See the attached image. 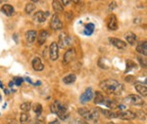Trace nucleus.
Here are the masks:
<instances>
[{"mask_svg":"<svg viewBox=\"0 0 147 124\" xmlns=\"http://www.w3.org/2000/svg\"><path fill=\"white\" fill-rule=\"evenodd\" d=\"M102 91H104L107 94L110 95H116L119 96L124 92V86L123 84H121L119 81L115 79H105L101 81L99 84Z\"/></svg>","mask_w":147,"mask_h":124,"instance_id":"nucleus-1","label":"nucleus"},{"mask_svg":"<svg viewBox=\"0 0 147 124\" xmlns=\"http://www.w3.org/2000/svg\"><path fill=\"white\" fill-rule=\"evenodd\" d=\"M78 113L80 115V117H82L84 120L87 121V122H96L99 119V113L97 109L80 108L78 109Z\"/></svg>","mask_w":147,"mask_h":124,"instance_id":"nucleus-2","label":"nucleus"},{"mask_svg":"<svg viewBox=\"0 0 147 124\" xmlns=\"http://www.w3.org/2000/svg\"><path fill=\"white\" fill-rule=\"evenodd\" d=\"M125 103L129 105H131V106H138V107H141L144 105V100L142 99L140 96L138 95H136V94H130L129 96H127L125 98Z\"/></svg>","mask_w":147,"mask_h":124,"instance_id":"nucleus-3","label":"nucleus"},{"mask_svg":"<svg viewBox=\"0 0 147 124\" xmlns=\"http://www.w3.org/2000/svg\"><path fill=\"white\" fill-rule=\"evenodd\" d=\"M57 44H58V47L64 49L65 47L71 46V44H72V39H71L70 35H69L67 32H63L60 35H59L58 43Z\"/></svg>","mask_w":147,"mask_h":124,"instance_id":"nucleus-4","label":"nucleus"},{"mask_svg":"<svg viewBox=\"0 0 147 124\" xmlns=\"http://www.w3.org/2000/svg\"><path fill=\"white\" fill-rule=\"evenodd\" d=\"M50 27L53 30H61L63 28V23L62 21H61L60 17L57 13L54 14L51 18L50 21Z\"/></svg>","mask_w":147,"mask_h":124,"instance_id":"nucleus-5","label":"nucleus"},{"mask_svg":"<svg viewBox=\"0 0 147 124\" xmlns=\"http://www.w3.org/2000/svg\"><path fill=\"white\" fill-rule=\"evenodd\" d=\"M93 90H92L91 87H88L85 91L80 95V102L82 104H87L88 102H90L92 99H93Z\"/></svg>","mask_w":147,"mask_h":124,"instance_id":"nucleus-6","label":"nucleus"},{"mask_svg":"<svg viewBox=\"0 0 147 124\" xmlns=\"http://www.w3.org/2000/svg\"><path fill=\"white\" fill-rule=\"evenodd\" d=\"M106 25L109 30H117L118 29V20L117 17L114 14H110L106 19Z\"/></svg>","mask_w":147,"mask_h":124,"instance_id":"nucleus-7","label":"nucleus"},{"mask_svg":"<svg viewBox=\"0 0 147 124\" xmlns=\"http://www.w3.org/2000/svg\"><path fill=\"white\" fill-rule=\"evenodd\" d=\"M77 57V51L75 48H70L67 50V52L64 55V59H63V64L64 65H68L71 62H73L74 60Z\"/></svg>","mask_w":147,"mask_h":124,"instance_id":"nucleus-8","label":"nucleus"},{"mask_svg":"<svg viewBox=\"0 0 147 124\" xmlns=\"http://www.w3.org/2000/svg\"><path fill=\"white\" fill-rule=\"evenodd\" d=\"M117 118L123 119V120H132V119H136V115L134 113V111H123L117 113Z\"/></svg>","mask_w":147,"mask_h":124,"instance_id":"nucleus-9","label":"nucleus"},{"mask_svg":"<svg viewBox=\"0 0 147 124\" xmlns=\"http://www.w3.org/2000/svg\"><path fill=\"white\" fill-rule=\"evenodd\" d=\"M49 57L52 61H57L59 58V47L57 42H52L49 47Z\"/></svg>","mask_w":147,"mask_h":124,"instance_id":"nucleus-10","label":"nucleus"},{"mask_svg":"<svg viewBox=\"0 0 147 124\" xmlns=\"http://www.w3.org/2000/svg\"><path fill=\"white\" fill-rule=\"evenodd\" d=\"M109 42L113 45L114 47L121 50H124L127 47V44L125 43V41H123L122 39H119V38L116 37H109Z\"/></svg>","mask_w":147,"mask_h":124,"instance_id":"nucleus-11","label":"nucleus"},{"mask_svg":"<svg viewBox=\"0 0 147 124\" xmlns=\"http://www.w3.org/2000/svg\"><path fill=\"white\" fill-rule=\"evenodd\" d=\"M49 16V12H43V11H37L34 15V21L36 23H44L46 21L47 17Z\"/></svg>","mask_w":147,"mask_h":124,"instance_id":"nucleus-12","label":"nucleus"},{"mask_svg":"<svg viewBox=\"0 0 147 124\" xmlns=\"http://www.w3.org/2000/svg\"><path fill=\"white\" fill-rule=\"evenodd\" d=\"M48 37H49V32H47L46 29L40 30L39 33L36 36L37 43H38V45H43L44 43H45V41L47 40V38Z\"/></svg>","mask_w":147,"mask_h":124,"instance_id":"nucleus-13","label":"nucleus"},{"mask_svg":"<svg viewBox=\"0 0 147 124\" xmlns=\"http://www.w3.org/2000/svg\"><path fill=\"white\" fill-rule=\"evenodd\" d=\"M32 66L34 70H35V71H42L44 70V65L41 62V59L37 58V57H35V58L32 59Z\"/></svg>","mask_w":147,"mask_h":124,"instance_id":"nucleus-14","label":"nucleus"},{"mask_svg":"<svg viewBox=\"0 0 147 124\" xmlns=\"http://www.w3.org/2000/svg\"><path fill=\"white\" fill-rule=\"evenodd\" d=\"M1 11L7 17H11L15 14V9H14V7L11 4H4V5H2Z\"/></svg>","mask_w":147,"mask_h":124,"instance_id":"nucleus-15","label":"nucleus"},{"mask_svg":"<svg viewBox=\"0 0 147 124\" xmlns=\"http://www.w3.org/2000/svg\"><path fill=\"white\" fill-rule=\"evenodd\" d=\"M125 39L127 40V42L129 45H134L137 40V37L136 35V33H134L131 32H127L125 33ZM127 42H125V43H127Z\"/></svg>","mask_w":147,"mask_h":124,"instance_id":"nucleus-16","label":"nucleus"},{"mask_svg":"<svg viewBox=\"0 0 147 124\" xmlns=\"http://www.w3.org/2000/svg\"><path fill=\"white\" fill-rule=\"evenodd\" d=\"M63 108H65V106H64L62 103L59 102V101H55V102L53 103V104L51 105L50 111H51V113H52L57 114V113H58L59 111H60Z\"/></svg>","mask_w":147,"mask_h":124,"instance_id":"nucleus-17","label":"nucleus"},{"mask_svg":"<svg viewBox=\"0 0 147 124\" xmlns=\"http://www.w3.org/2000/svg\"><path fill=\"white\" fill-rule=\"evenodd\" d=\"M104 106H106L107 108L111 109H118V106H119V103L115 100H111V99H104L103 101V104Z\"/></svg>","mask_w":147,"mask_h":124,"instance_id":"nucleus-18","label":"nucleus"},{"mask_svg":"<svg viewBox=\"0 0 147 124\" xmlns=\"http://www.w3.org/2000/svg\"><path fill=\"white\" fill-rule=\"evenodd\" d=\"M36 36H37V32L35 30H28L27 33H26V39L30 44L34 43V42L36 40Z\"/></svg>","mask_w":147,"mask_h":124,"instance_id":"nucleus-19","label":"nucleus"},{"mask_svg":"<svg viewBox=\"0 0 147 124\" xmlns=\"http://www.w3.org/2000/svg\"><path fill=\"white\" fill-rule=\"evenodd\" d=\"M136 51L137 53L143 55V56H146L147 55V41L144 40V41H141L140 43L136 46Z\"/></svg>","mask_w":147,"mask_h":124,"instance_id":"nucleus-20","label":"nucleus"},{"mask_svg":"<svg viewBox=\"0 0 147 124\" xmlns=\"http://www.w3.org/2000/svg\"><path fill=\"white\" fill-rule=\"evenodd\" d=\"M99 111H101V113L103 114L106 118H109V119L117 118V113H115V111H110V109H100Z\"/></svg>","mask_w":147,"mask_h":124,"instance_id":"nucleus-21","label":"nucleus"},{"mask_svg":"<svg viewBox=\"0 0 147 124\" xmlns=\"http://www.w3.org/2000/svg\"><path fill=\"white\" fill-rule=\"evenodd\" d=\"M93 97H94L93 102H94V104H95V105H101V104H103V101H104V99H105V98H104L103 94H102L101 92L96 91L93 94Z\"/></svg>","mask_w":147,"mask_h":124,"instance_id":"nucleus-22","label":"nucleus"},{"mask_svg":"<svg viewBox=\"0 0 147 124\" xmlns=\"http://www.w3.org/2000/svg\"><path fill=\"white\" fill-rule=\"evenodd\" d=\"M134 87H136V90L140 95H142L143 97H146L147 96V88H146V85L138 84V83H136V84H134Z\"/></svg>","mask_w":147,"mask_h":124,"instance_id":"nucleus-23","label":"nucleus"},{"mask_svg":"<svg viewBox=\"0 0 147 124\" xmlns=\"http://www.w3.org/2000/svg\"><path fill=\"white\" fill-rule=\"evenodd\" d=\"M76 80H77V76H76V74H74V73H71V74L66 75L65 77L63 78V82L67 85L73 84Z\"/></svg>","mask_w":147,"mask_h":124,"instance_id":"nucleus-24","label":"nucleus"},{"mask_svg":"<svg viewBox=\"0 0 147 124\" xmlns=\"http://www.w3.org/2000/svg\"><path fill=\"white\" fill-rule=\"evenodd\" d=\"M57 115H58V117L60 118L61 120H66V119L69 117V115H70V113H69L68 109L65 107V108H63L58 113H57Z\"/></svg>","mask_w":147,"mask_h":124,"instance_id":"nucleus-25","label":"nucleus"},{"mask_svg":"<svg viewBox=\"0 0 147 124\" xmlns=\"http://www.w3.org/2000/svg\"><path fill=\"white\" fill-rule=\"evenodd\" d=\"M52 7H53L54 11H55L57 14L64 11V7L62 6V4H61V1H58V0H54V1L52 2Z\"/></svg>","mask_w":147,"mask_h":124,"instance_id":"nucleus-26","label":"nucleus"},{"mask_svg":"<svg viewBox=\"0 0 147 124\" xmlns=\"http://www.w3.org/2000/svg\"><path fill=\"white\" fill-rule=\"evenodd\" d=\"M32 105L30 102H25L20 106V109L23 113H28V111L32 109Z\"/></svg>","mask_w":147,"mask_h":124,"instance_id":"nucleus-27","label":"nucleus"},{"mask_svg":"<svg viewBox=\"0 0 147 124\" xmlns=\"http://www.w3.org/2000/svg\"><path fill=\"white\" fill-rule=\"evenodd\" d=\"M34 10H35V5H34V3H32V2L28 3L25 7V13L27 14V15H30V14H32Z\"/></svg>","mask_w":147,"mask_h":124,"instance_id":"nucleus-28","label":"nucleus"},{"mask_svg":"<svg viewBox=\"0 0 147 124\" xmlns=\"http://www.w3.org/2000/svg\"><path fill=\"white\" fill-rule=\"evenodd\" d=\"M30 116L28 113H22L20 115V122L21 124H28L30 122Z\"/></svg>","mask_w":147,"mask_h":124,"instance_id":"nucleus-29","label":"nucleus"},{"mask_svg":"<svg viewBox=\"0 0 147 124\" xmlns=\"http://www.w3.org/2000/svg\"><path fill=\"white\" fill-rule=\"evenodd\" d=\"M136 118L140 119L141 121H145L146 120V113L143 111L142 109H137L136 111Z\"/></svg>","mask_w":147,"mask_h":124,"instance_id":"nucleus-30","label":"nucleus"},{"mask_svg":"<svg viewBox=\"0 0 147 124\" xmlns=\"http://www.w3.org/2000/svg\"><path fill=\"white\" fill-rule=\"evenodd\" d=\"M134 68H136V64L131 60H127V70H125V73L129 72Z\"/></svg>","mask_w":147,"mask_h":124,"instance_id":"nucleus-31","label":"nucleus"},{"mask_svg":"<svg viewBox=\"0 0 147 124\" xmlns=\"http://www.w3.org/2000/svg\"><path fill=\"white\" fill-rule=\"evenodd\" d=\"M32 108L34 109V111L37 114V115H40L41 113H42V111H43V109H42V106L40 104H34V106L32 107Z\"/></svg>","mask_w":147,"mask_h":124,"instance_id":"nucleus-32","label":"nucleus"},{"mask_svg":"<svg viewBox=\"0 0 147 124\" xmlns=\"http://www.w3.org/2000/svg\"><path fill=\"white\" fill-rule=\"evenodd\" d=\"M93 29H94V25H92V23H88V25H86V27H85L84 34L91 35L92 32H93Z\"/></svg>","mask_w":147,"mask_h":124,"instance_id":"nucleus-33","label":"nucleus"},{"mask_svg":"<svg viewBox=\"0 0 147 124\" xmlns=\"http://www.w3.org/2000/svg\"><path fill=\"white\" fill-rule=\"evenodd\" d=\"M137 60L139 61V64H140V66H141V68H146V60H145V59H143V58H142V57H140V56L137 57Z\"/></svg>","mask_w":147,"mask_h":124,"instance_id":"nucleus-34","label":"nucleus"},{"mask_svg":"<svg viewBox=\"0 0 147 124\" xmlns=\"http://www.w3.org/2000/svg\"><path fill=\"white\" fill-rule=\"evenodd\" d=\"M115 8H117V2H116V1L111 2V3L109 4V10H110V11H113Z\"/></svg>","mask_w":147,"mask_h":124,"instance_id":"nucleus-35","label":"nucleus"},{"mask_svg":"<svg viewBox=\"0 0 147 124\" xmlns=\"http://www.w3.org/2000/svg\"><path fill=\"white\" fill-rule=\"evenodd\" d=\"M23 78H21V77H18V78H15V84L17 85V86H21L22 85V83H23Z\"/></svg>","mask_w":147,"mask_h":124,"instance_id":"nucleus-36","label":"nucleus"},{"mask_svg":"<svg viewBox=\"0 0 147 124\" xmlns=\"http://www.w3.org/2000/svg\"><path fill=\"white\" fill-rule=\"evenodd\" d=\"M76 124H89L87 121L84 120V119H76Z\"/></svg>","mask_w":147,"mask_h":124,"instance_id":"nucleus-37","label":"nucleus"},{"mask_svg":"<svg viewBox=\"0 0 147 124\" xmlns=\"http://www.w3.org/2000/svg\"><path fill=\"white\" fill-rule=\"evenodd\" d=\"M65 16L67 17L68 21H71V20H73V19H74V15L71 13V12H67V13L65 14Z\"/></svg>","mask_w":147,"mask_h":124,"instance_id":"nucleus-38","label":"nucleus"},{"mask_svg":"<svg viewBox=\"0 0 147 124\" xmlns=\"http://www.w3.org/2000/svg\"><path fill=\"white\" fill-rule=\"evenodd\" d=\"M71 3V1H61V4H62V6H67L69 4Z\"/></svg>","mask_w":147,"mask_h":124,"instance_id":"nucleus-39","label":"nucleus"},{"mask_svg":"<svg viewBox=\"0 0 147 124\" xmlns=\"http://www.w3.org/2000/svg\"><path fill=\"white\" fill-rule=\"evenodd\" d=\"M7 124H17V121H16L15 119H10Z\"/></svg>","mask_w":147,"mask_h":124,"instance_id":"nucleus-40","label":"nucleus"},{"mask_svg":"<svg viewBox=\"0 0 147 124\" xmlns=\"http://www.w3.org/2000/svg\"><path fill=\"white\" fill-rule=\"evenodd\" d=\"M25 80H26V81H28V82L30 83V84H32V85H34V83L32 82V81L30 80V78H28V77H26V78H25Z\"/></svg>","mask_w":147,"mask_h":124,"instance_id":"nucleus-41","label":"nucleus"},{"mask_svg":"<svg viewBox=\"0 0 147 124\" xmlns=\"http://www.w3.org/2000/svg\"><path fill=\"white\" fill-rule=\"evenodd\" d=\"M49 124H60V121L57 120V119H55V120L51 121V122H49Z\"/></svg>","mask_w":147,"mask_h":124,"instance_id":"nucleus-42","label":"nucleus"},{"mask_svg":"<svg viewBox=\"0 0 147 124\" xmlns=\"http://www.w3.org/2000/svg\"><path fill=\"white\" fill-rule=\"evenodd\" d=\"M131 80H132L131 76H127V77H125V81H129H129H131Z\"/></svg>","mask_w":147,"mask_h":124,"instance_id":"nucleus-43","label":"nucleus"},{"mask_svg":"<svg viewBox=\"0 0 147 124\" xmlns=\"http://www.w3.org/2000/svg\"><path fill=\"white\" fill-rule=\"evenodd\" d=\"M13 38H14V40H15L16 43H18V40H17V34H16V33L13 35Z\"/></svg>","mask_w":147,"mask_h":124,"instance_id":"nucleus-44","label":"nucleus"},{"mask_svg":"<svg viewBox=\"0 0 147 124\" xmlns=\"http://www.w3.org/2000/svg\"><path fill=\"white\" fill-rule=\"evenodd\" d=\"M0 87H1V88H3V83H2L1 81H0Z\"/></svg>","mask_w":147,"mask_h":124,"instance_id":"nucleus-45","label":"nucleus"},{"mask_svg":"<svg viewBox=\"0 0 147 124\" xmlns=\"http://www.w3.org/2000/svg\"><path fill=\"white\" fill-rule=\"evenodd\" d=\"M107 124H117V123H115V122H112V121H111V122H108Z\"/></svg>","mask_w":147,"mask_h":124,"instance_id":"nucleus-46","label":"nucleus"},{"mask_svg":"<svg viewBox=\"0 0 147 124\" xmlns=\"http://www.w3.org/2000/svg\"><path fill=\"white\" fill-rule=\"evenodd\" d=\"M0 100H1V98H0Z\"/></svg>","mask_w":147,"mask_h":124,"instance_id":"nucleus-47","label":"nucleus"}]
</instances>
